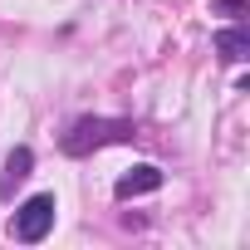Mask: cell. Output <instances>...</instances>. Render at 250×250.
Returning a JSON list of instances; mask_svg holds the SVG:
<instances>
[{"label":"cell","instance_id":"obj_1","mask_svg":"<svg viewBox=\"0 0 250 250\" xmlns=\"http://www.w3.org/2000/svg\"><path fill=\"white\" fill-rule=\"evenodd\" d=\"M133 138H138V128L128 118H79V123H69V133L59 138V147L69 157H88V152H98L108 143H133Z\"/></svg>","mask_w":250,"mask_h":250},{"label":"cell","instance_id":"obj_2","mask_svg":"<svg viewBox=\"0 0 250 250\" xmlns=\"http://www.w3.org/2000/svg\"><path fill=\"white\" fill-rule=\"evenodd\" d=\"M54 196L49 191H40V196H30L20 211H15V221H10V235L15 240H25V245H35V240H44L49 230H54Z\"/></svg>","mask_w":250,"mask_h":250},{"label":"cell","instance_id":"obj_3","mask_svg":"<svg viewBox=\"0 0 250 250\" xmlns=\"http://www.w3.org/2000/svg\"><path fill=\"white\" fill-rule=\"evenodd\" d=\"M157 187H162V167L138 162V167H128V172L113 182V196H118V201H133V196H147V191H157Z\"/></svg>","mask_w":250,"mask_h":250},{"label":"cell","instance_id":"obj_4","mask_svg":"<svg viewBox=\"0 0 250 250\" xmlns=\"http://www.w3.org/2000/svg\"><path fill=\"white\" fill-rule=\"evenodd\" d=\"M216 49H221V59H226V64H240V59L250 54V30H245V25L221 30V35H216Z\"/></svg>","mask_w":250,"mask_h":250},{"label":"cell","instance_id":"obj_5","mask_svg":"<svg viewBox=\"0 0 250 250\" xmlns=\"http://www.w3.org/2000/svg\"><path fill=\"white\" fill-rule=\"evenodd\" d=\"M30 167H35V152H30V147H15V152L5 157V177H0V196H10V187H15V182H25V177H30Z\"/></svg>","mask_w":250,"mask_h":250},{"label":"cell","instance_id":"obj_6","mask_svg":"<svg viewBox=\"0 0 250 250\" xmlns=\"http://www.w3.org/2000/svg\"><path fill=\"white\" fill-rule=\"evenodd\" d=\"M216 5H221L226 15H240V10H245V0H216Z\"/></svg>","mask_w":250,"mask_h":250}]
</instances>
